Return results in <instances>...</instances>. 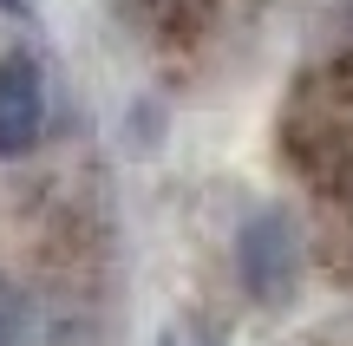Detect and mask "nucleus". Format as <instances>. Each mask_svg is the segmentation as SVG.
<instances>
[{
    "mask_svg": "<svg viewBox=\"0 0 353 346\" xmlns=\"http://www.w3.org/2000/svg\"><path fill=\"white\" fill-rule=\"evenodd\" d=\"M33 294H26L13 274H0V346H26V334H33Z\"/></svg>",
    "mask_w": 353,
    "mask_h": 346,
    "instance_id": "7ed1b4c3",
    "label": "nucleus"
},
{
    "mask_svg": "<svg viewBox=\"0 0 353 346\" xmlns=\"http://www.w3.org/2000/svg\"><path fill=\"white\" fill-rule=\"evenodd\" d=\"M0 13H26V0H0Z\"/></svg>",
    "mask_w": 353,
    "mask_h": 346,
    "instance_id": "20e7f679",
    "label": "nucleus"
},
{
    "mask_svg": "<svg viewBox=\"0 0 353 346\" xmlns=\"http://www.w3.org/2000/svg\"><path fill=\"white\" fill-rule=\"evenodd\" d=\"M301 268H307V242L281 203H262L236 222V281L249 301H262V307L288 301L301 288Z\"/></svg>",
    "mask_w": 353,
    "mask_h": 346,
    "instance_id": "f257e3e1",
    "label": "nucleus"
},
{
    "mask_svg": "<svg viewBox=\"0 0 353 346\" xmlns=\"http://www.w3.org/2000/svg\"><path fill=\"white\" fill-rule=\"evenodd\" d=\"M46 138V72L33 52H0V164L33 157Z\"/></svg>",
    "mask_w": 353,
    "mask_h": 346,
    "instance_id": "f03ea898",
    "label": "nucleus"
}]
</instances>
